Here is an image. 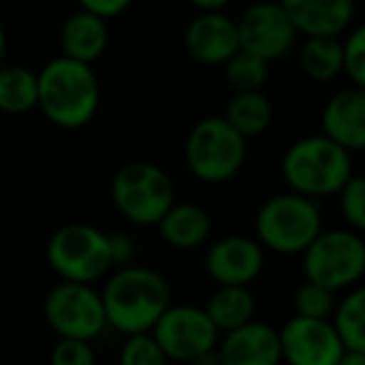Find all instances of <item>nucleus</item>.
Returning <instances> with one entry per match:
<instances>
[{
	"mask_svg": "<svg viewBox=\"0 0 365 365\" xmlns=\"http://www.w3.org/2000/svg\"><path fill=\"white\" fill-rule=\"evenodd\" d=\"M187 50L207 65L229 63L234 55L241 53L239 25L219 13H204L194 18L187 28Z\"/></svg>",
	"mask_w": 365,
	"mask_h": 365,
	"instance_id": "15",
	"label": "nucleus"
},
{
	"mask_svg": "<svg viewBox=\"0 0 365 365\" xmlns=\"http://www.w3.org/2000/svg\"><path fill=\"white\" fill-rule=\"evenodd\" d=\"M333 323L348 351L365 356V284L343 293Z\"/></svg>",
	"mask_w": 365,
	"mask_h": 365,
	"instance_id": "23",
	"label": "nucleus"
},
{
	"mask_svg": "<svg viewBox=\"0 0 365 365\" xmlns=\"http://www.w3.org/2000/svg\"><path fill=\"white\" fill-rule=\"evenodd\" d=\"M279 333L284 365H338L348 353L333 321L293 316Z\"/></svg>",
	"mask_w": 365,
	"mask_h": 365,
	"instance_id": "11",
	"label": "nucleus"
},
{
	"mask_svg": "<svg viewBox=\"0 0 365 365\" xmlns=\"http://www.w3.org/2000/svg\"><path fill=\"white\" fill-rule=\"evenodd\" d=\"M184 159L199 182H229L244 167L246 140L226 122V117H209L189 132Z\"/></svg>",
	"mask_w": 365,
	"mask_h": 365,
	"instance_id": "8",
	"label": "nucleus"
},
{
	"mask_svg": "<svg viewBox=\"0 0 365 365\" xmlns=\"http://www.w3.org/2000/svg\"><path fill=\"white\" fill-rule=\"evenodd\" d=\"M338 293L328 291L311 281H303L293 291V316L313 318V321H333L338 311Z\"/></svg>",
	"mask_w": 365,
	"mask_h": 365,
	"instance_id": "25",
	"label": "nucleus"
},
{
	"mask_svg": "<svg viewBox=\"0 0 365 365\" xmlns=\"http://www.w3.org/2000/svg\"><path fill=\"white\" fill-rule=\"evenodd\" d=\"M338 197H341V214L348 229L365 234V177H353Z\"/></svg>",
	"mask_w": 365,
	"mask_h": 365,
	"instance_id": "28",
	"label": "nucleus"
},
{
	"mask_svg": "<svg viewBox=\"0 0 365 365\" xmlns=\"http://www.w3.org/2000/svg\"><path fill=\"white\" fill-rule=\"evenodd\" d=\"M38 107L50 122L65 130H77L95 117L100 102V85L90 65L70 58H58L38 75Z\"/></svg>",
	"mask_w": 365,
	"mask_h": 365,
	"instance_id": "3",
	"label": "nucleus"
},
{
	"mask_svg": "<svg viewBox=\"0 0 365 365\" xmlns=\"http://www.w3.org/2000/svg\"><path fill=\"white\" fill-rule=\"evenodd\" d=\"M343 48H346V73L358 87H365V25L348 38Z\"/></svg>",
	"mask_w": 365,
	"mask_h": 365,
	"instance_id": "30",
	"label": "nucleus"
},
{
	"mask_svg": "<svg viewBox=\"0 0 365 365\" xmlns=\"http://www.w3.org/2000/svg\"><path fill=\"white\" fill-rule=\"evenodd\" d=\"M50 365H97V353L90 341L58 338L50 351Z\"/></svg>",
	"mask_w": 365,
	"mask_h": 365,
	"instance_id": "29",
	"label": "nucleus"
},
{
	"mask_svg": "<svg viewBox=\"0 0 365 365\" xmlns=\"http://www.w3.org/2000/svg\"><path fill=\"white\" fill-rule=\"evenodd\" d=\"M117 212L137 226H159L174 207V184L162 167L149 162L125 164L112 179Z\"/></svg>",
	"mask_w": 365,
	"mask_h": 365,
	"instance_id": "7",
	"label": "nucleus"
},
{
	"mask_svg": "<svg viewBox=\"0 0 365 365\" xmlns=\"http://www.w3.org/2000/svg\"><path fill=\"white\" fill-rule=\"evenodd\" d=\"M107 323L122 336L152 333L164 313L172 308V289L159 271L132 264L115 269L102 286Z\"/></svg>",
	"mask_w": 365,
	"mask_h": 365,
	"instance_id": "1",
	"label": "nucleus"
},
{
	"mask_svg": "<svg viewBox=\"0 0 365 365\" xmlns=\"http://www.w3.org/2000/svg\"><path fill=\"white\" fill-rule=\"evenodd\" d=\"M296 33V25L281 3L251 5L239 23L241 50L254 58H261L264 63H271L289 53Z\"/></svg>",
	"mask_w": 365,
	"mask_h": 365,
	"instance_id": "12",
	"label": "nucleus"
},
{
	"mask_svg": "<svg viewBox=\"0 0 365 365\" xmlns=\"http://www.w3.org/2000/svg\"><path fill=\"white\" fill-rule=\"evenodd\" d=\"M303 276L328 291L346 293L365 276V241L353 229H326L301 256Z\"/></svg>",
	"mask_w": 365,
	"mask_h": 365,
	"instance_id": "6",
	"label": "nucleus"
},
{
	"mask_svg": "<svg viewBox=\"0 0 365 365\" xmlns=\"http://www.w3.org/2000/svg\"><path fill=\"white\" fill-rule=\"evenodd\" d=\"M40 102L38 75L28 68H0V110L23 115Z\"/></svg>",
	"mask_w": 365,
	"mask_h": 365,
	"instance_id": "21",
	"label": "nucleus"
},
{
	"mask_svg": "<svg viewBox=\"0 0 365 365\" xmlns=\"http://www.w3.org/2000/svg\"><path fill=\"white\" fill-rule=\"evenodd\" d=\"M130 3L132 0H80V5H82L85 13H92L102 20L112 18V15H120Z\"/></svg>",
	"mask_w": 365,
	"mask_h": 365,
	"instance_id": "32",
	"label": "nucleus"
},
{
	"mask_svg": "<svg viewBox=\"0 0 365 365\" xmlns=\"http://www.w3.org/2000/svg\"><path fill=\"white\" fill-rule=\"evenodd\" d=\"M3 55H5V33H3V25H0V68H3Z\"/></svg>",
	"mask_w": 365,
	"mask_h": 365,
	"instance_id": "36",
	"label": "nucleus"
},
{
	"mask_svg": "<svg viewBox=\"0 0 365 365\" xmlns=\"http://www.w3.org/2000/svg\"><path fill=\"white\" fill-rule=\"evenodd\" d=\"M110 244H112V259H115V269H125V266L135 264L137 256V244L130 234L125 231H115L110 234Z\"/></svg>",
	"mask_w": 365,
	"mask_h": 365,
	"instance_id": "31",
	"label": "nucleus"
},
{
	"mask_svg": "<svg viewBox=\"0 0 365 365\" xmlns=\"http://www.w3.org/2000/svg\"><path fill=\"white\" fill-rule=\"evenodd\" d=\"M169 356L152 333L127 336L120 348V365H169Z\"/></svg>",
	"mask_w": 365,
	"mask_h": 365,
	"instance_id": "27",
	"label": "nucleus"
},
{
	"mask_svg": "<svg viewBox=\"0 0 365 365\" xmlns=\"http://www.w3.org/2000/svg\"><path fill=\"white\" fill-rule=\"evenodd\" d=\"M60 43H63L65 58L90 65L107 48L105 20L92 13H85V10L70 15L63 25V33H60Z\"/></svg>",
	"mask_w": 365,
	"mask_h": 365,
	"instance_id": "19",
	"label": "nucleus"
},
{
	"mask_svg": "<svg viewBox=\"0 0 365 365\" xmlns=\"http://www.w3.org/2000/svg\"><path fill=\"white\" fill-rule=\"evenodd\" d=\"M219 353L224 365H284L279 328L264 321H251L221 336Z\"/></svg>",
	"mask_w": 365,
	"mask_h": 365,
	"instance_id": "14",
	"label": "nucleus"
},
{
	"mask_svg": "<svg viewBox=\"0 0 365 365\" xmlns=\"http://www.w3.org/2000/svg\"><path fill=\"white\" fill-rule=\"evenodd\" d=\"M204 308L221 336L256 321V298L246 286H217Z\"/></svg>",
	"mask_w": 365,
	"mask_h": 365,
	"instance_id": "20",
	"label": "nucleus"
},
{
	"mask_svg": "<svg viewBox=\"0 0 365 365\" xmlns=\"http://www.w3.org/2000/svg\"><path fill=\"white\" fill-rule=\"evenodd\" d=\"M301 68L311 80H333L346 70V48L336 38H308L301 50Z\"/></svg>",
	"mask_w": 365,
	"mask_h": 365,
	"instance_id": "22",
	"label": "nucleus"
},
{
	"mask_svg": "<svg viewBox=\"0 0 365 365\" xmlns=\"http://www.w3.org/2000/svg\"><path fill=\"white\" fill-rule=\"evenodd\" d=\"M152 336L164 348L169 361L184 365L204 353L217 351L221 341L219 328L209 318L207 308L194 306V303H172V308L162 316Z\"/></svg>",
	"mask_w": 365,
	"mask_h": 365,
	"instance_id": "10",
	"label": "nucleus"
},
{
	"mask_svg": "<svg viewBox=\"0 0 365 365\" xmlns=\"http://www.w3.org/2000/svg\"><path fill=\"white\" fill-rule=\"evenodd\" d=\"M159 236L167 246L177 251H194L204 246L212 236V217L207 209L192 202H177L159 221Z\"/></svg>",
	"mask_w": 365,
	"mask_h": 365,
	"instance_id": "18",
	"label": "nucleus"
},
{
	"mask_svg": "<svg viewBox=\"0 0 365 365\" xmlns=\"http://www.w3.org/2000/svg\"><path fill=\"white\" fill-rule=\"evenodd\" d=\"M256 239L266 251L279 256H303L323 234V212L316 199L296 192L279 194L264 202L254 221Z\"/></svg>",
	"mask_w": 365,
	"mask_h": 365,
	"instance_id": "4",
	"label": "nucleus"
},
{
	"mask_svg": "<svg viewBox=\"0 0 365 365\" xmlns=\"http://www.w3.org/2000/svg\"><path fill=\"white\" fill-rule=\"evenodd\" d=\"M326 137L343 149H365V87L343 90L326 105L323 112Z\"/></svg>",
	"mask_w": 365,
	"mask_h": 365,
	"instance_id": "17",
	"label": "nucleus"
},
{
	"mask_svg": "<svg viewBox=\"0 0 365 365\" xmlns=\"http://www.w3.org/2000/svg\"><path fill=\"white\" fill-rule=\"evenodd\" d=\"M189 3H194L197 8L207 10V13H217L219 8H224L229 0H189Z\"/></svg>",
	"mask_w": 365,
	"mask_h": 365,
	"instance_id": "34",
	"label": "nucleus"
},
{
	"mask_svg": "<svg viewBox=\"0 0 365 365\" xmlns=\"http://www.w3.org/2000/svg\"><path fill=\"white\" fill-rule=\"evenodd\" d=\"M209 279L217 286H246L249 289L266 266V249L256 236L231 234L217 239L207 251Z\"/></svg>",
	"mask_w": 365,
	"mask_h": 365,
	"instance_id": "13",
	"label": "nucleus"
},
{
	"mask_svg": "<svg viewBox=\"0 0 365 365\" xmlns=\"http://www.w3.org/2000/svg\"><path fill=\"white\" fill-rule=\"evenodd\" d=\"M281 5L308 38H336L353 18V0H281Z\"/></svg>",
	"mask_w": 365,
	"mask_h": 365,
	"instance_id": "16",
	"label": "nucleus"
},
{
	"mask_svg": "<svg viewBox=\"0 0 365 365\" xmlns=\"http://www.w3.org/2000/svg\"><path fill=\"white\" fill-rule=\"evenodd\" d=\"M187 365H224V361H221V353L217 348V351H209V353H204V356L194 358V361Z\"/></svg>",
	"mask_w": 365,
	"mask_h": 365,
	"instance_id": "33",
	"label": "nucleus"
},
{
	"mask_svg": "<svg viewBox=\"0 0 365 365\" xmlns=\"http://www.w3.org/2000/svg\"><path fill=\"white\" fill-rule=\"evenodd\" d=\"M291 192L308 199H323L341 194L353 179L351 154L331 137H306L289 147L281 162Z\"/></svg>",
	"mask_w": 365,
	"mask_h": 365,
	"instance_id": "2",
	"label": "nucleus"
},
{
	"mask_svg": "<svg viewBox=\"0 0 365 365\" xmlns=\"http://www.w3.org/2000/svg\"><path fill=\"white\" fill-rule=\"evenodd\" d=\"M271 102L261 92H249V95H236L226 110V122L239 132L244 140L256 137L271 125Z\"/></svg>",
	"mask_w": 365,
	"mask_h": 365,
	"instance_id": "24",
	"label": "nucleus"
},
{
	"mask_svg": "<svg viewBox=\"0 0 365 365\" xmlns=\"http://www.w3.org/2000/svg\"><path fill=\"white\" fill-rule=\"evenodd\" d=\"M338 365H365V356H363V353H351V351H348L346 358H343Z\"/></svg>",
	"mask_w": 365,
	"mask_h": 365,
	"instance_id": "35",
	"label": "nucleus"
},
{
	"mask_svg": "<svg viewBox=\"0 0 365 365\" xmlns=\"http://www.w3.org/2000/svg\"><path fill=\"white\" fill-rule=\"evenodd\" d=\"M226 80H229V85L239 95L259 92L266 82V63L261 58H254V55L241 50L239 55H234L226 63Z\"/></svg>",
	"mask_w": 365,
	"mask_h": 365,
	"instance_id": "26",
	"label": "nucleus"
},
{
	"mask_svg": "<svg viewBox=\"0 0 365 365\" xmlns=\"http://www.w3.org/2000/svg\"><path fill=\"white\" fill-rule=\"evenodd\" d=\"M45 259L53 274L68 284L95 286L115 271L110 234L92 224H65L50 236Z\"/></svg>",
	"mask_w": 365,
	"mask_h": 365,
	"instance_id": "5",
	"label": "nucleus"
},
{
	"mask_svg": "<svg viewBox=\"0 0 365 365\" xmlns=\"http://www.w3.org/2000/svg\"><path fill=\"white\" fill-rule=\"evenodd\" d=\"M43 316L58 338L92 343L110 328L102 291L87 284H55L45 296Z\"/></svg>",
	"mask_w": 365,
	"mask_h": 365,
	"instance_id": "9",
	"label": "nucleus"
}]
</instances>
